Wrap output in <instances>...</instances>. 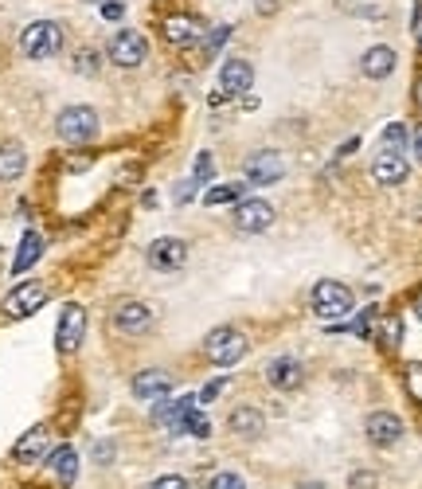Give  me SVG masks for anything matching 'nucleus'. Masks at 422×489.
Instances as JSON below:
<instances>
[{"label": "nucleus", "instance_id": "nucleus-35", "mask_svg": "<svg viewBox=\"0 0 422 489\" xmlns=\"http://www.w3.org/2000/svg\"><path fill=\"white\" fill-rule=\"evenodd\" d=\"M102 16H106V20H122V16H125V4H117V0H106V4H102Z\"/></svg>", "mask_w": 422, "mask_h": 489}, {"label": "nucleus", "instance_id": "nucleus-4", "mask_svg": "<svg viewBox=\"0 0 422 489\" xmlns=\"http://www.w3.org/2000/svg\"><path fill=\"white\" fill-rule=\"evenodd\" d=\"M106 55H110L114 67H125V71H133V67L145 63V55H149V44H145L141 32H133V28H117L110 36V44H106Z\"/></svg>", "mask_w": 422, "mask_h": 489}, {"label": "nucleus", "instance_id": "nucleus-27", "mask_svg": "<svg viewBox=\"0 0 422 489\" xmlns=\"http://www.w3.org/2000/svg\"><path fill=\"white\" fill-rule=\"evenodd\" d=\"M75 71L86 75V78L98 75V52H94V47H83V52H75Z\"/></svg>", "mask_w": 422, "mask_h": 489}, {"label": "nucleus", "instance_id": "nucleus-6", "mask_svg": "<svg viewBox=\"0 0 422 489\" xmlns=\"http://www.w3.org/2000/svg\"><path fill=\"white\" fill-rule=\"evenodd\" d=\"M47 282H39V278H32V282H20L16 290H8V298H4V313L8 317H32V313H39L44 309V301H47Z\"/></svg>", "mask_w": 422, "mask_h": 489}, {"label": "nucleus", "instance_id": "nucleus-2", "mask_svg": "<svg viewBox=\"0 0 422 489\" xmlns=\"http://www.w3.org/2000/svg\"><path fill=\"white\" fill-rule=\"evenodd\" d=\"M59 47H63V28L55 20H36L20 32V52L28 59H52L59 55Z\"/></svg>", "mask_w": 422, "mask_h": 489}, {"label": "nucleus", "instance_id": "nucleus-36", "mask_svg": "<svg viewBox=\"0 0 422 489\" xmlns=\"http://www.w3.org/2000/svg\"><path fill=\"white\" fill-rule=\"evenodd\" d=\"M227 36H231V28H215V32H211V39H208V55H211L219 44H227Z\"/></svg>", "mask_w": 422, "mask_h": 489}, {"label": "nucleus", "instance_id": "nucleus-18", "mask_svg": "<svg viewBox=\"0 0 422 489\" xmlns=\"http://www.w3.org/2000/svg\"><path fill=\"white\" fill-rule=\"evenodd\" d=\"M200 404V399L195 396H184V399H161V404L153 407V423H161V427H169L172 435H180V423H184V415H188V411Z\"/></svg>", "mask_w": 422, "mask_h": 489}, {"label": "nucleus", "instance_id": "nucleus-26", "mask_svg": "<svg viewBox=\"0 0 422 489\" xmlns=\"http://www.w3.org/2000/svg\"><path fill=\"white\" fill-rule=\"evenodd\" d=\"M180 430H188V435H195V438H208V435H211V423H208V415H203L200 407H192L188 415H184Z\"/></svg>", "mask_w": 422, "mask_h": 489}, {"label": "nucleus", "instance_id": "nucleus-31", "mask_svg": "<svg viewBox=\"0 0 422 489\" xmlns=\"http://www.w3.org/2000/svg\"><path fill=\"white\" fill-rule=\"evenodd\" d=\"M211 489H247V485H243L239 474H215L211 477Z\"/></svg>", "mask_w": 422, "mask_h": 489}, {"label": "nucleus", "instance_id": "nucleus-28", "mask_svg": "<svg viewBox=\"0 0 422 489\" xmlns=\"http://www.w3.org/2000/svg\"><path fill=\"white\" fill-rule=\"evenodd\" d=\"M403 145H407V125H387V130H384V149H403Z\"/></svg>", "mask_w": 422, "mask_h": 489}, {"label": "nucleus", "instance_id": "nucleus-29", "mask_svg": "<svg viewBox=\"0 0 422 489\" xmlns=\"http://www.w3.org/2000/svg\"><path fill=\"white\" fill-rule=\"evenodd\" d=\"M211 176H215V161H211V153H200V156H195V176H192V180H195V184H203V180H211Z\"/></svg>", "mask_w": 422, "mask_h": 489}, {"label": "nucleus", "instance_id": "nucleus-39", "mask_svg": "<svg viewBox=\"0 0 422 489\" xmlns=\"http://www.w3.org/2000/svg\"><path fill=\"white\" fill-rule=\"evenodd\" d=\"M415 313H418V321H422V290L415 293Z\"/></svg>", "mask_w": 422, "mask_h": 489}, {"label": "nucleus", "instance_id": "nucleus-20", "mask_svg": "<svg viewBox=\"0 0 422 489\" xmlns=\"http://www.w3.org/2000/svg\"><path fill=\"white\" fill-rule=\"evenodd\" d=\"M200 32H203V24L195 16H164V36H169V44H176V47L195 44Z\"/></svg>", "mask_w": 422, "mask_h": 489}, {"label": "nucleus", "instance_id": "nucleus-41", "mask_svg": "<svg viewBox=\"0 0 422 489\" xmlns=\"http://www.w3.org/2000/svg\"><path fill=\"white\" fill-rule=\"evenodd\" d=\"M418 102H422V83H418Z\"/></svg>", "mask_w": 422, "mask_h": 489}, {"label": "nucleus", "instance_id": "nucleus-21", "mask_svg": "<svg viewBox=\"0 0 422 489\" xmlns=\"http://www.w3.org/2000/svg\"><path fill=\"white\" fill-rule=\"evenodd\" d=\"M28 169V153L20 141H4L0 145V180H20Z\"/></svg>", "mask_w": 422, "mask_h": 489}, {"label": "nucleus", "instance_id": "nucleus-11", "mask_svg": "<svg viewBox=\"0 0 422 489\" xmlns=\"http://www.w3.org/2000/svg\"><path fill=\"white\" fill-rule=\"evenodd\" d=\"M407 172H410V164H407L403 149H379V156L371 161V176H376L384 188H395V184H403Z\"/></svg>", "mask_w": 422, "mask_h": 489}, {"label": "nucleus", "instance_id": "nucleus-15", "mask_svg": "<svg viewBox=\"0 0 422 489\" xmlns=\"http://www.w3.org/2000/svg\"><path fill=\"white\" fill-rule=\"evenodd\" d=\"M153 325V309L145 306V301H122V306L114 309V329L122 333H145Z\"/></svg>", "mask_w": 422, "mask_h": 489}, {"label": "nucleus", "instance_id": "nucleus-23", "mask_svg": "<svg viewBox=\"0 0 422 489\" xmlns=\"http://www.w3.org/2000/svg\"><path fill=\"white\" fill-rule=\"evenodd\" d=\"M395 63H399L395 52H391V47H384V44H379V47H368V52H364V75H368V78H387L391 71H395Z\"/></svg>", "mask_w": 422, "mask_h": 489}, {"label": "nucleus", "instance_id": "nucleus-30", "mask_svg": "<svg viewBox=\"0 0 422 489\" xmlns=\"http://www.w3.org/2000/svg\"><path fill=\"white\" fill-rule=\"evenodd\" d=\"M407 391L415 404H422V365H410L407 368Z\"/></svg>", "mask_w": 422, "mask_h": 489}, {"label": "nucleus", "instance_id": "nucleus-17", "mask_svg": "<svg viewBox=\"0 0 422 489\" xmlns=\"http://www.w3.org/2000/svg\"><path fill=\"white\" fill-rule=\"evenodd\" d=\"M254 83V67L247 63V59H227L219 71V86L223 94H247Z\"/></svg>", "mask_w": 422, "mask_h": 489}, {"label": "nucleus", "instance_id": "nucleus-1", "mask_svg": "<svg viewBox=\"0 0 422 489\" xmlns=\"http://www.w3.org/2000/svg\"><path fill=\"white\" fill-rule=\"evenodd\" d=\"M203 357H208L211 365H219V368L239 365V360L247 357V337H243L239 329H231V325L211 329L208 341H203Z\"/></svg>", "mask_w": 422, "mask_h": 489}, {"label": "nucleus", "instance_id": "nucleus-16", "mask_svg": "<svg viewBox=\"0 0 422 489\" xmlns=\"http://www.w3.org/2000/svg\"><path fill=\"white\" fill-rule=\"evenodd\" d=\"M172 388V376L164 368H145L133 376V396L137 399H164Z\"/></svg>", "mask_w": 422, "mask_h": 489}, {"label": "nucleus", "instance_id": "nucleus-32", "mask_svg": "<svg viewBox=\"0 0 422 489\" xmlns=\"http://www.w3.org/2000/svg\"><path fill=\"white\" fill-rule=\"evenodd\" d=\"M348 485L352 489H376L379 482H376V474H368V469H356V474L348 477Z\"/></svg>", "mask_w": 422, "mask_h": 489}, {"label": "nucleus", "instance_id": "nucleus-40", "mask_svg": "<svg viewBox=\"0 0 422 489\" xmlns=\"http://www.w3.org/2000/svg\"><path fill=\"white\" fill-rule=\"evenodd\" d=\"M298 489H325V485H321V482H306V485H298Z\"/></svg>", "mask_w": 422, "mask_h": 489}, {"label": "nucleus", "instance_id": "nucleus-12", "mask_svg": "<svg viewBox=\"0 0 422 489\" xmlns=\"http://www.w3.org/2000/svg\"><path fill=\"white\" fill-rule=\"evenodd\" d=\"M364 430H368V438H371L376 446H395L399 438H403L407 427H403V419H399L395 411H371Z\"/></svg>", "mask_w": 422, "mask_h": 489}, {"label": "nucleus", "instance_id": "nucleus-5", "mask_svg": "<svg viewBox=\"0 0 422 489\" xmlns=\"http://www.w3.org/2000/svg\"><path fill=\"white\" fill-rule=\"evenodd\" d=\"M313 313H317L321 321H340L352 313V290L345 282H317V290H313Z\"/></svg>", "mask_w": 422, "mask_h": 489}, {"label": "nucleus", "instance_id": "nucleus-7", "mask_svg": "<svg viewBox=\"0 0 422 489\" xmlns=\"http://www.w3.org/2000/svg\"><path fill=\"white\" fill-rule=\"evenodd\" d=\"M145 262H149L153 270H161V274L180 270L184 262H188V243H184V239H172V235H164V239H153L149 251H145Z\"/></svg>", "mask_w": 422, "mask_h": 489}, {"label": "nucleus", "instance_id": "nucleus-42", "mask_svg": "<svg viewBox=\"0 0 422 489\" xmlns=\"http://www.w3.org/2000/svg\"><path fill=\"white\" fill-rule=\"evenodd\" d=\"M91 4H106V0H91Z\"/></svg>", "mask_w": 422, "mask_h": 489}, {"label": "nucleus", "instance_id": "nucleus-37", "mask_svg": "<svg viewBox=\"0 0 422 489\" xmlns=\"http://www.w3.org/2000/svg\"><path fill=\"white\" fill-rule=\"evenodd\" d=\"M110 458H114V443H98V446H94V462H102V466H106Z\"/></svg>", "mask_w": 422, "mask_h": 489}, {"label": "nucleus", "instance_id": "nucleus-14", "mask_svg": "<svg viewBox=\"0 0 422 489\" xmlns=\"http://www.w3.org/2000/svg\"><path fill=\"white\" fill-rule=\"evenodd\" d=\"M301 360H293V357H274L270 365H267V384L270 388H278V391H293V388H301Z\"/></svg>", "mask_w": 422, "mask_h": 489}, {"label": "nucleus", "instance_id": "nucleus-24", "mask_svg": "<svg viewBox=\"0 0 422 489\" xmlns=\"http://www.w3.org/2000/svg\"><path fill=\"white\" fill-rule=\"evenodd\" d=\"M39 254H44V235H39V231H28L24 243H20V251H16V259H12V270L24 274L28 267H36V262H39Z\"/></svg>", "mask_w": 422, "mask_h": 489}, {"label": "nucleus", "instance_id": "nucleus-10", "mask_svg": "<svg viewBox=\"0 0 422 489\" xmlns=\"http://www.w3.org/2000/svg\"><path fill=\"white\" fill-rule=\"evenodd\" d=\"M274 223V208L267 200H239L235 204V228L247 231V235H259V231H270Z\"/></svg>", "mask_w": 422, "mask_h": 489}, {"label": "nucleus", "instance_id": "nucleus-25", "mask_svg": "<svg viewBox=\"0 0 422 489\" xmlns=\"http://www.w3.org/2000/svg\"><path fill=\"white\" fill-rule=\"evenodd\" d=\"M243 184L239 180H227V184H215V188H208L203 192V204H208V208H219V204H239L243 200Z\"/></svg>", "mask_w": 422, "mask_h": 489}, {"label": "nucleus", "instance_id": "nucleus-9", "mask_svg": "<svg viewBox=\"0 0 422 489\" xmlns=\"http://www.w3.org/2000/svg\"><path fill=\"white\" fill-rule=\"evenodd\" d=\"M282 176H286V161H282V153L259 149V153L247 156V180H251V184H262V188H270V184H278Z\"/></svg>", "mask_w": 422, "mask_h": 489}, {"label": "nucleus", "instance_id": "nucleus-3", "mask_svg": "<svg viewBox=\"0 0 422 489\" xmlns=\"http://www.w3.org/2000/svg\"><path fill=\"white\" fill-rule=\"evenodd\" d=\"M55 133L63 137L67 145H86L98 137V114L91 106H67V110H59L55 117Z\"/></svg>", "mask_w": 422, "mask_h": 489}, {"label": "nucleus", "instance_id": "nucleus-33", "mask_svg": "<svg viewBox=\"0 0 422 489\" xmlns=\"http://www.w3.org/2000/svg\"><path fill=\"white\" fill-rule=\"evenodd\" d=\"M149 489H192L184 477H176V474H164V477H156V482Z\"/></svg>", "mask_w": 422, "mask_h": 489}, {"label": "nucleus", "instance_id": "nucleus-19", "mask_svg": "<svg viewBox=\"0 0 422 489\" xmlns=\"http://www.w3.org/2000/svg\"><path fill=\"white\" fill-rule=\"evenodd\" d=\"M231 435L247 438V443H254V438H262V427H267V419H262L259 407H235L231 419H227Z\"/></svg>", "mask_w": 422, "mask_h": 489}, {"label": "nucleus", "instance_id": "nucleus-34", "mask_svg": "<svg viewBox=\"0 0 422 489\" xmlns=\"http://www.w3.org/2000/svg\"><path fill=\"white\" fill-rule=\"evenodd\" d=\"M223 384H227V380H215V384H208V388H203V391H200V396H195V399H200V404H211V399H215V396H219V391H223Z\"/></svg>", "mask_w": 422, "mask_h": 489}, {"label": "nucleus", "instance_id": "nucleus-22", "mask_svg": "<svg viewBox=\"0 0 422 489\" xmlns=\"http://www.w3.org/2000/svg\"><path fill=\"white\" fill-rule=\"evenodd\" d=\"M47 466H52V474H55L59 485H75V477H78V454H75V446H59L55 454L47 458Z\"/></svg>", "mask_w": 422, "mask_h": 489}, {"label": "nucleus", "instance_id": "nucleus-38", "mask_svg": "<svg viewBox=\"0 0 422 489\" xmlns=\"http://www.w3.org/2000/svg\"><path fill=\"white\" fill-rule=\"evenodd\" d=\"M415 156H418V164H422V125H418V133H415Z\"/></svg>", "mask_w": 422, "mask_h": 489}, {"label": "nucleus", "instance_id": "nucleus-8", "mask_svg": "<svg viewBox=\"0 0 422 489\" xmlns=\"http://www.w3.org/2000/svg\"><path fill=\"white\" fill-rule=\"evenodd\" d=\"M86 337V309L75 306V301H67L63 313H59V329H55V345L59 352H75L83 345Z\"/></svg>", "mask_w": 422, "mask_h": 489}, {"label": "nucleus", "instance_id": "nucleus-43", "mask_svg": "<svg viewBox=\"0 0 422 489\" xmlns=\"http://www.w3.org/2000/svg\"><path fill=\"white\" fill-rule=\"evenodd\" d=\"M418 52H422V36H418Z\"/></svg>", "mask_w": 422, "mask_h": 489}, {"label": "nucleus", "instance_id": "nucleus-13", "mask_svg": "<svg viewBox=\"0 0 422 489\" xmlns=\"http://www.w3.org/2000/svg\"><path fill=\"white\" fill-rule=\"evenodd\" d=\"M47 446H52V427H44V423H39V427H32V430H28V435L16 443L12 458H16L20 466H36L39 458L47 454Z\"/></svg>", "mask_w": 422, "mask_h": 489}]
</instances>
